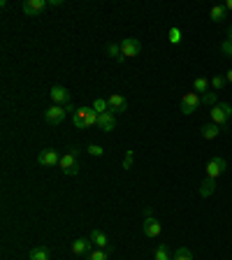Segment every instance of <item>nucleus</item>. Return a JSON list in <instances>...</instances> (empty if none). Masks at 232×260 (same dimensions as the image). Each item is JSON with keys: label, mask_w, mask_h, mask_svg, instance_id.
Wrapping results in <instances>:
<instances>
[{"label": "nucleus", "mask_w": 232, "mask_h": 260, "mask_svg": "<svg viewBox=\"0 0 232 260\" xmlns=\"http://www.w3.org/2000/svg\"><path fill=\"white\" fill-rule=\"evenodd\" d=\"M107 105H109V112L112 114H125V109H128V100H125L123 95H119V93H112V95L107 98Z\"/></svg>", "instance_id": "9b49d317"}, {"label": "nucleus", "mask_w": 232, "mask_h": 260, "mask_svg": "<svg viewBox=\"0 0 232 260\" xmlns=\"http://www.w3.org/2000/svg\"><path fill=\"white\" fill-rule=\"evenodd\" d=\"M72 123H75V128H86V125H84V112H81V107L72 114Z\"/></svg>", "instance_id": "c85d7f7f"}, {"label": "nucleus", "mask_w": 232, "mask_h": 260, "mask_svg": "<svg viewBox=\"0 0 232 260\" xmlns=\"http://www.w3.org/2000/svg\"><path fill=\"white\" fill-rule=\"evenodd\" d=\"M88 239H91L93 244H95L97 249H105V251H109L112 249V244H109V239H107V235L103 233V230H91V235H88Z\"/></svg>", "instance_id": "4468645a"}, {"label": "nucleus", "mask_w": 232, "mask_h": 260, "mask_svg": "<svg viewBox=\"0 0 232 260\" xmlns=\"http://www.w3.org/2000/svg\"><path fill=\"white\" fill-rule=\"evenodd\" d=\"M214 188H216V181H211V179H205L200 184V198H209L211 193H214Z\"/></svg>", "instance_id": "412c9836"}, {"label": "nucleus", "mask_w": 232, "mask_h": 260, "mask_svg": "<svg viewBox=\"0 0 232 260\" xmlns=\"http://www.w3.org/2000/svg\"><path fill=\"white\" fill-rule=\"evenodd\" d=\"M142 214H144V218H146V216H153V211H151V207H144V211H142Z\"/></svg>", "instance_id": "473e14b6"}, {"label": "nucleus", "mask_w": 232, "mask_h": 260, "mask_svg": "<svg viewBox=\"0 0 232 260\" xmlns=\"http://www.w3.org/2000/svg\"><path fill=\"white\" fill-rule=\"evenodd\" d=\"M202 103H205V105H211V107H214V105H218V95H216V91L205 93V95H202Z\"/></svg>", "instance_id": "c756f323"}, {"label": "nucleus", "mask_w": 232, "mask_h": 260, "mask_svg": "<svg viewBox=\"0 0 232 260\" xmlns=\"http://www.w3.org/2000/svg\"><path fill=\"white\" fill-rule=\"evenodd\" d=\"M153 260H172V253H170L168 244H158L156 251H153Z\"/></svg>", "instance_id": "aec40b11"}, {"label": "nucleus", "mask_w": 232, "mask_h": 260, "mask_svg": "<svg viewBox=\"0 0 232 260\" xmlns=\"http://www.w3.org/2000/svg\"><path fill=\"white\" fill-rule=\"evenodd\" d=\"M86 260H107V251L105 249H93L91 253L86 255Z\"/></svg>", "instance_id": "cd10ccee"}, {"label": "nucleus", "mask_w": 232, "mask_h": 260, "mask_svg": "<svg viewBox=\"0 0 232 260\" xmlns=\"http://www.w3.org/2000/svg\"><path fill=\"white\" fill-rule=\"evenodd\" d=\"M172 260H193V251L186 249V246H179V249L174 251Z\"/></svg>", "instance_id": "5701e85b"}, {"label": "nucleus", "mask_w": 232, "mask_h": 260, "mask_svg": "<svg viewBox=\"0 0 232 260\" xmlns=\"http://www.w3.org/2000/svg\"><path fill=\"white\" fill-rule=\"evenodd\" d=\"M181 38H184V35H181V28H170V32H168V40H170V44H174V47H177V44H181Z\"/></svg>", "instance_id": "b1692460"}, {"label": "nucleus", "mask_w": 232, "mask_h": 260, "mask_svg": "<svg viewBox=\"0 0 232 260\" xmlns=\"http://www.w3.org/2000/svg\"><path fill=\"white\" fill-rule=\"evenodd\" d=\"M225 84H227V79L223 75H216V77H211V79H209V86L214 88V91H221V88H225Z\"/></svg>", "instance_id": "393cba45"}, {"label": "nucleus", "mask_w": 232, "mask_h": 260, "mask_svg": "<svg viewBox=\"0 0 232 260\" xmlns=\"http://www.w3.org/2000/svg\"><path fill=\"white\" fill-rule=\"evenodd\" d=\"M225 40H230V42H232V26L227 28V38H225Z\"/></svg>", "instance_id": "f704fd0d"}, {"label": "nucleus", "mask_w": 232, "mask_h": 260, "mask_svg": "<svg viewBox=\"0 0 232 260\" xmlns=\"http://www.w3.org/2000/svg\"><path fill=\"white\" fill-rule=\"evenodd\" d=\"M38 162L42 165V168H54V165L60 162V153L56 151V149H44V151H40Z\"/></svg>", "instance_id": "1a4fd4ad"}, {"label": "nucleus", "mask_w": 232, "mask_h": 260, "mask_svg": "<svg viewBox=\"0 0 232 260\" xmlns=\"http://www.w3.org/2000/svg\"><path fill=\"white\" fill-rule=\"evenodd\" d=\"M142 230H144L146 237L156 239V237H160L162 235V223L158 221V218H153V216H146L144 223H142Z\"/></svg>", "instance_id": "0eeeda50"}, {"label": "nucleus", "mask_w": 232, "mask_h": 260, "mask_svg": "<svg viewBox=\"0 0 232 260\" xmlns=\"http://www.w3.org/2000/svg\"><path fill=\"white\" fill-rule=\"evenodd\" d=\"M105 51H107L109 58H114L116 63H123V54H121V42H107V47H105Z\"/></svg>", "instance_id": "2eb2a0df"}, {"label": "nucleus", "mask_w": 232, "mask_h": 260, "mask_svg": "<svg viewBox=\"0 0 232 260\" xmlns=\"http://www.w3.org/2000/svg\"><path fill=\"white\" fill-rule=\"evenodd\" d=\"M230 58H232V56H230Z\"/></svg>", "instance_id": "e433bc0d"}, {"label": "nucleus", "mask_w": 232, "mask_h": 260, "mask_svg": "<svg viewBox=\"0 0 232 260\" xmlns=\"http://www.w3.org/2000/svg\"><path fill=\"white\" fill-rule=\"evenodd\" d=\"M86 153H88V156H93V158H103L105 156V149L100 144H88L86 146Z\"/></svg>", "instance_id": "bb28decb"}, {"label": "nucleus", "mask_w": 232, "mask_h": 260, "mask_svg": "<svg viewBox=\"0 0 232 260\" xmlns=\"http://www.w3.org/2000/svg\"><path fill=\"white\" fill-rule=\"evenodd\" d=\"M79 149L77 146H70L68 151L60 156V162H58V168L63 174H68V177H75L77 172H79Z\"/></svg>", "instance_id": "f257e3e1"}, {"label": "nucleus", "mask_w": 232, "mask_h": 260, "mask_svg": "<svg viewBox=\"0 0 232 260\" xmlns=\"http://www.w3.org/2000/svg\"><path fill=\"white\" fill-rule=\"evenodd\" d=\"M28 258H30V260H49V258H51V253H49L47 246H35V249H30Z\"/></svg>", "instance_id": "6ab92c4d"}, {"label": "nucleus", "mask_w": 232, "mask_h": 260, "mask_svg": "<svg viewBox=\"0 0 232 260\" xmlns=\"http://www.w3.org/2000/svg\"><path fill=\"white\" fill-rule=\"evenodd\" d=\"M91 251H93V242L88 237H79L72 242V253L75 255H84V258H86Z\"/></svg>", "instance_id": "f8f14e48"}, {"label": "nucleus", "mask_w": 232, "mask_h": 260, "mask_svg": "<svg viewBox=\"0 0 232 260\" xmlns=\"http://www.w3.org/2000/svg\"><path fill=\"white\" fill-rule=\"evenodd\" d=\"M49 95H51V103L54 105H63L65 107V105L72 103V95L65 86H51V93H49Z\"/></svg>", "instance_id": "9d476101"}, {"label": "nucleus", "mask_w": 232, "mask_h": 260, "mask_svg": "<svg viewBox=\"0 0 232 260\" xmlns=\"http://www.w3.org/2000/svg\"><path fill=\"white\" fill-rule=\"evenodd\" d=\"M225 10H230V12H232V0H227V3H225Z\"/></svg>", "instance_id": "c9c22d12"}, {"label": "nucleus", "mask_w": 232, "mask_h": 260, "mask_svg": "<svg viewBox=\"0 0 232 260\" xmlns=\"http://www.w3.org/2000/svg\"><path fill=\"white\" fill-rule=\"evenodd\" d=\"M93 109H95L97 114H105V112H109V105H107V100H105V98H95V100H93V105H91Z\"/></svg>", "instance_id": "a878e982"}, {"label": "nucleus", "mask_w": 232, "mask_h": 260, "mask_svg": "<svg viewBox=\"0 0 232 260\" xmlns=\"http://www.w3.org/2000/svg\"><path fill=\"white\" fill-rule=\"evenodd\" d=\"M225 79H227V84H232V68L227 70V75H225Z\"/></svg>", "instance_id": "72a5a7b5"}, {"label": "nucleus", "mask_w": 232, "mask_h": 260, "mask_svg": "<svg viewBox=\"0 0 232 260\" xmlns=\"http://www.w3.org/2000/svg\"><path fill=\"white\" fill-rule=\"evenodd\" d=\"M81 112H84V125H86V128L97 125V116H100V114H97L95 109L93 107H81Z\"/></svg>", "instance_id": "f3484780"}, {"label": "nucleus", "mask_w": 232, "mask_h": 260, "mask_svg": "<svg viewBox=\"0 0 232 260\" xmlns=\"http://www.w3.org/2000/svg\"><path fill=\"white\" fill-rule=\"evenodd\" d=\"M132 160H135V151H132V149H128V151H125V158H123V170H125V172L132 168Z\"/></svg>", "instance_id": "7c9ffc66"}, {"label": "nucleus", "mask_w": 232, "mask_h": 260, "mask_svg": "<svg viewBox=\"0 0 232 260\" xmlns=\"http://www.w3.org/2000/svg\"><path fill=\"white\" fill-rule=\"evenodd\" d=\"M200 105H202V98L197 95L195 91H188V93L181 95V114H186V116H190V114L197 112Z\"/></svg>", "instance_id": "7ed1b4c3"}, {"label": "nucleus", "mask_w": 232, "mask_h": 260, "mask_svg": "<svg viewBox=\"0 0 232 260\" xmlns=\"http://www.w3.org/2000/svg\"><path fill=\"white\" fill-rule=\"evenodd\" d=\"M65 116H68V109L63 107V105H51V107L44 112V121L51 125H58L65 121Z\"/></svg>", "instance_id": "39448f33"}, {"label": "nucleus", "mask_w": 232, "mask_h": 260, "mask_svg": "<svg viewBox=\"0 0 232 260\" xmlns=\"http://www.w3.org/2000/svg\"><path fill=\"white\" fill-rule=\"evenodd\" d=\"M193 91L195 93H209V79H205V77H197V79L193 81Z\"/></svg>", "instance_id": "4be33fe9"}, {"label": "nucleus", "mask_w": 232, "mask_h": 260, "mask_svg": "<svg viewBox=\"0 0 232 260\" xmlns=\"http://www.w3.org/2000/svg\"><path fill=\"white\" fill-rule=\"evenodd\" d=\"M142 51V42L135 38H125L121 40V54H123V58H135V56H140Z\"/></svg>", "instance_id": "423d86ee"}, {"label": "nucleus", "mask_w": 232, "mask_h": 260, "mask_svg": "<svg viewBox=\"0 0 232 260\" xmlns=\"http://www.w3.org/2000/svg\"><path fill=\"white\" fill-rule=\"evenodd\" d=\"M49 5H51V7H60V5H63V0H49Z\"/></svg>", "instance_id": "2f4dec72"}, {"label": "nucleus", "mask_w": 232, "mask_h": 260, "mask_svg": "<svg viewBox=\"0 0 232 260\" xmlns=\"http://www.w3.org/2000/svg\"><path fill=\"white\" fill-rule=\"evenodd\" d=\"M47 5H49L47 0H23L21 12H23L26 16H38V14H42Z\"/></svg>", "instance_id": "6e6552de"}, {"label": "nucleus", "mask_w": 232, "mask_h": 260, "mask_svg": "<svg viewBox=\"0 0 232 260\" xmlns=\"http://www.w3.org/2000/svg\"><path fill=\"white\" fill-rule=\"evenodd\" d=\"M230 116H232V107L227 103H218L211 107V123H216L223 128V125L230 121Z\"/></svg>", "instance_id": "20e7f679"}, {"label": "nucleus", "mask_w": 232, "mask_h": 260, "mask_svg": "<svg viewBox=\"0 0 232 260\" xmlns=\"http://www.w3.org/2000/svg\"><path fill=\"white\" fill-rule=\"evenodd\" d=\"M225 12H227L225 5H214L209 10V19L214 23H223V21H225Z\"/></svg>", "instance_id": "a211bd4d"}, {"label": "nucleus", "mask_w": 232, "mask_h": 260, "mask_svg": "<svg viewBox=\"0 0 232 260\" xmlns=\"http://www.w3.org/2000/svg\"><path fill=\"white\" fill-rule=\"evenodd\" d=\"M200 135L205 137V140H216V137L221 135V125H216V123L202 125V128H200Z\"/></svg>", "instance_id": "dca6fc26"}, {"label": "nucleus", "mask_w": 232, "mask_h": 260, "mask_svg": "<svg viewBox=\"0 0 232 260\" xmlns=\"http://www.w3.org/2000/svg\"><path fill=\"white\" fill-rule=\"evenodd\" d=\"M225 170H227L225 158L214 156L209 162H207V168H205V179H211V181H218V177H221V174L225 172Z\"/></svg>", "instance_id": "f03ea898"}, {"label": "nucleus", "mask_w": 232, "mask_h": 260, "mask_svg": "<svg viewBox=\"0 0 232 260\" xmlns=\"http://www.w3.org/2000/svg\"><path fill=\"white\" fill-rule=\"evenodd\" d=\"M97 128L103 130V133H112L114 128H116V114L112 112H105L97 116Z\"/></svg>", "instance_id": "ddd939ff"}]
</instances>
